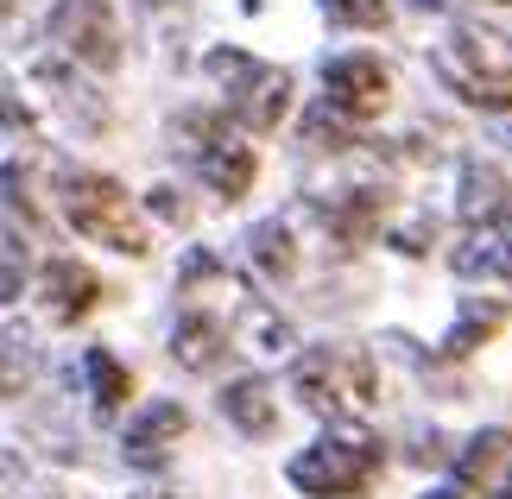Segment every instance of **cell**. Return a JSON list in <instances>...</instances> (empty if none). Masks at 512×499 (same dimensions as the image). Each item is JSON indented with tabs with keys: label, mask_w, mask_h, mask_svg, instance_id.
I'll return each mask as SVG.
<instances>
[{
	"label": "cell",
	"mask_w": 512,
	"mask_h": 499,
	"mask_svg": "<svg viewBox=\"0 0 512 499\" xmlns=\"http://www.w3.org/2000/svg\"><path fill=\"white\" fill-rule=\"evenodd\" d=\"M430 70L481 114L512 108V38L494 26H449L430 45Z\"/></svg>",
	"instance_id": "6da1fadb"
},
{
	"label": "cell",
	"mask_w": 512,
	"mask_h": 499,
	"mask_svg": "<svg viewBox=\"0 0 512 499\" xmlns=\"http://www.w3.org/2000/svg\"><path fill=\"white\" fill-rule=\"evenodd\" d=\"M386 449L380 436L361 430V424H329L323 443H310L304 455H291V487H298L304 499H361L367 481L380 474Z\"/></svg>",
	"instance_id": "7a4b0ae2"
},
{
	"label": "cell",
	"mask_w": 512,
	"mask_h": 499,
	"mask_svg": "<svg viewBox=\"0 0 512 499\" xmlns=\"http://www.w3.org/2000/svg\"><path fill=\"white\" fill-rule=\"evenodd\" d=\"M291 392L329 424H354L380 398V373H373V354L361 348H317L291 367Z\"/></svg>",
	"instance_id": "3957f363"
},
{
	"label": "cell",
	"mask_w": 512,
	"mask_h": 499,
	"mask_svg": "<svg viewBox=\"0 0 512 499\" xmlns=\"http://www.w3.org/2000/svg\"><path fill=\"white\" fill-rule=\"evenodd\" d=\"M203 70L228 89V114L247 133H272L285 121V108H291V76L285 70H272V64H260V57H247V51H228V45L209 51Z\"/></svg>",
	"instance_id": "277c9868"
},
{
	"label": "cell",
	"mask_w": 512,
	"mask_h": 499,
	"mask_svg": "<svg viewBox=\"0 0 512 499\" xmlns=\"http://www.w3.org/2000/svg\"><path fill=\"white\" fill-rule=\"evenodd\" d=\"M64 215H70V228L83 234V241H102L114 253H146V222H140V209L127 203V190L114 184V177H70L64 184Z\"/></svg>",
	"instance_id": "5b68a950"
},
{
	"label": "cell",
	"mask_w": 512,
	"mask_h": 499,
	"mask_svg": "<svg viewBox=\"0 0 512 499\" xmlns=\"http://www.w3.org/2000/svg\"><path fill=\"white\" fill-rule=\"evenodd\" d=\"M51 38H57L64 57H76V64H89V70L121 64V26H114L108 0H57L51 7Z\"/></svg>",
	"instance_id": "8992f818"
},
{
	"label": "cell",
	"mask_w": 512,
	"mask_h": 499,
	"mask_svg": "<svg viewBox=\"0 0 512 499\" xmlns=\"http://www.w3.org/2000/svg\"><path fill=\"white\" fill-rule=\"evenodd\" d=\"M323 89H329V102H336L348 121H373V114L392 102V76H386L380 57H367V51L329 57V64H323Z\"/></svg>",
	"instance_id": "52a82bcc"
},
{
	"label": "cell",
	"mask_w": 512,
	"mask_h": 499,
	"mask_svg": "<svg viewBox=\"0 0 512 499\" xmlns=\"http://www.w3.org/2000/svg\"><path fill=\"white\" fill-rule=\"evenodd\" d=\"M184 430H190V411L177 405V398H159V405H146V411L127 424V436H121V462L140 468V474H159V468L171 462V443H177Z\"/></svg>",
	"instance_id": "ba28073f"
},
{
	"label": "cell",
	"mask_w": 512,
	"mask_h": 499,
	"mask_svg": "<svg viewBox=\"0 0 512 499\" xmlns=\"http://www.w3.org/2000/svg\"><path fill=\"white\" fill-rule=\"evenodd\" d=\"M95 297H102V278H95L89 266H76V259H51V266L38 272V304H45L51 323H76V316H89Z\"/></svg>",
	"instance_id": "9c48e42d"
},
{
	"label": "cell",
	"mask_w": 512,
	"mask_h": 499,
	"mask_svg": "<svg viewBox=\"0 0 512 499\" xmlns=\"http://www.w3.org/2000/svg\"><path fill=\"white\" fill-rule=\"evenodd\" d=\"M456 215L468 228H500L512 215V184L500 165H487V158H468L462 165V190H456Z\"/></svg>",
	"instance_id": "30bf717a"
},
{
	"label": "cell",
	"mask_w": 512,
	"mask_h": 499,
	"mask_svg": "<svg viewBox=\"0 0 512 499\" xmlns=\"http://www.w3.org/2000/svg\"><path fill=\"white\" fill-rule=\"evenodd\" d=\"M222 417L247 436V443H266V436L279 430V392H272V379L241 373L234 386H222Z\"/></svg>",
	"instance_id": "8fae6325"
},
{
	"label": "cell",
	"mask_w": 512,
	"mask_h": 499,
	"mask_svg": "<svg viewBox=\"0 0 512 499\" xmlns=\"http://www.w3.org/2000/svg\"><path fill=\"white\" fill-rule=\"evenodd\" d=\"M228 348H234V342H228V323H222V316H209V310H184V316H177V329H171V361L184 367V373H209Z\"/></svg>",
	"instance_id": "7c38bea8"
},
{
	"label": "cell",
	"mask_w": 512,
	"mask_h": 499,
	"mask_svg": "<svg viewBox=\"0 0 512 499\" xmlns=\"http://www.w3.org/2000/svg\"><path fill=\"white\" fill-rule=\"evenodd\" d=\"M196 165H203V184L215 190V196H247L253 190V171H260V158H253V146L247 139H228V133H215V146H203L196 152Z\"/></svg>",
	"instance_id": "4fadbf2b"
},
{
	"label": "cell",
	"mask_w": 512,
	"mask_h": 499,
	"mask_svg": "<svg viewBox=\"0 0 512 499\" xmlns=\"http://www.w3.org/2000/svg\"><path fill=\"white\" fill-rule=\"evenodd\" d=\"M380 215H386V190H367V184H354V190L336 196V203H323V222H329V234H336L342 247L373 241Z\"/></svg>",
	"instance_id": "5bb4252c"
},
{
	"label": "cell",
	"mask_w": 512,
	"mask_h": 499,
	"mask_svg": "<svg viewBox=\"0 0 512 499\" xmlns=\"http://www.w3.org/2000/svg\"><path fill=\"white\" fill-rule=\"evenodd\" d=\"M506 304H500V297H487V304H481V297H468V304H462V316H456V329H449L443 335V354H449V361H462V354H475L481 342H494V335L506 329Z\"/></svg>",
	"instance_id": "9a60e30c"
},
{
	"label": "cell",
	"mask_w": 512,
	"mask_h": 499,
	"mask_svg": "<svg viewBox=\"0 0 512 499\" xmlns=\"http://www.w3.org/2000/svg\"><path fill=\"white\" fill-rule=\"evenodd\" d=\"M83 379H89V405H95V417H114L127 405V392H133V373L114 361L108 348H89L83 354Z\"/></svg>",
	"instance_id": "2e32d148"
},
{
	"label": "cell",
	"mask_w": 512,
	"mask_h": 499,
	"mask_svg": "<svg viewBox=\"0 0 512 499\" xmlns=\"http://www.w3.org/2000/svg\"><path fill=\"white\" fill-rule=\"evenodd\" d=\"M247 247H253V266H260L266 278H291V272H298V247H291L285 222H260L247 234Z\"/></svg>",
	"instance_id": "e0dca14e"
},
{
	"label": "cell",
	"mask_w": 512,
	"mask_h": 499,
	"mask_svg": "<svg viewBox=\"0 0 512 499\" xmlns=\"http://www.w3.org/2000/svg\"><path fill=\"white\" fill-rule=\"evenodd\" d=\"M304 139H310L317 152H348V146H354V121H348V114L323 95V102L304 114Z\"/></svg>",
	"instance_id": "ac0fdd59"
},
{
	"label": "cell",
	"mask_w": 512,
	"mask_h": 499,
	"mask_svg": "<svg viewBox=\"0 0 512 499\" xmlns=\"http://www.w3.org/2000/svg\"><path fill=\"white\" fill-rule=\"evenodd\" d=\"M500 462H512V430H481V436H468V449H462V474H468V481H487Z\"/></svg>",
	"instance_id": "d6986e66"
},
{
	"label": "cell",
	"mask_w": 512,
	"mask_h": 499,
	"mask_svg": "<svg viewBox=\"0 0 512 499\" xmlns=\"http://www.w3.org/2000/svg\"><path fill=\"white\" fill-rule=\"evenodd\" d=\"M323 13L336 19V26H354V32H373L392 19V0H323Z\"/></svg>",
	"instance_id": "ffe728a7"
},
{
	"label": "cell",
	"mask_w": 512,
	"mask_h": 499,
	"mask_svg": "<svg viewBox=\"0 0 512 499\" xmlns=\"http://www.w3.org/2000/svg\"><path fill=\"white\" fill-rule=\"evenodd\" d=\"M411 455H418V462H449V443L430 430V436H418V449H411Z\"/></svg>",
	"instance_id": "44dd1931"
},
{
	"label": "cell",
	"mask_w": 512,
	"mask_h": 499,
	"mask_svg": "<svg viewBox=\"0 0 512 499\" xmlns=\"http://www.w3.org/2000/svg\"><path fill=\"white\" fill-rule=\"evenodd\" d=\"M152 209H159L165 222H184V196H171V190H152Z\"/></svg>",
	"instance_id": "7402d4cb"
},
{
	"label": "cell",
	"mask_w": 512,
	"mask_h": 499,
	"mask_svg": "<svg viewBox=\"0 0 512 499\" xmlns=\"http://www.w3.org/2000/svg\"><path fill=\"white\" fill-rule=\"evenodd\" d=\"M0 297H7V304L19 297V241H13V234H7V291H0Z\"/></svg>",
	"instance_id": "603a6c76"
},
{
	"label": "cell",
	"mask_w": 512,
	"mask_h": 499,
	"mask_svg": "<svg viewBox=\"0 0 512 499\" xmlns=\"http://www.w3.org/2000/svg\"><path fill=\"white\" fill-rule=\"evenodd\" d=\"M424 247H430V228H424V222H411V228L399 234V253H424Z\"/></svg>",
	"instance_id": "cb8c5ba5"
},
{
	"label": "cell",
	"mask_w": 512,
	"mask_h": 499,
	"mask_svg": "<svg viewBox=\"0 0 512 499\" xmlns=\"http://www.w3.org/2000/svg\"><path fill=\"white\" fill-rule=\"evenodd\" d=\"M500 278H506V285H512V234H506V241H500Z\"/></svg>",
	"instance_id": "d4e9b609"
},
{
	"label": "cell",
	"mask_w": 512,
	"mask_h": 499,
	"mask_svg": "<svg viewBox=\"0 0 512 499\" xmlns=\"http://www.w3.org/2000/svg\"><path fill=\"white\" fill-rule=\"evenodd\" d=\"M424 499H462V487H430Z\"/></svg>",
	"instance_id": "484cf974"
},
{
	"label": "cell",
	"mask_w": 512,
	"mask_h": 499,
	"mask_svg": "<svg viewBox=\"0 0 512 499\" xmlns=\"http://www.w3.org/2000/svg\"><path fill=\"white\" fill-rule=\"evenodd\" d=\"M500 499H512V462H506V481H500Z\"/></svg>",
	"instance_id": "4316f807"
},
{
	"label": "cell",
	"mask_w": 512,
	"mask_h": 499,
	"mask_svg": "<svg viewBox=\"0 0 512 499\" xmlns=\"http://www.w3.org/2000/svg\"><path fill=\"white\" fill-rule=\"evenodd\" d=\"M140 7H165V0H140Z\"/></svg>",
	"instance_id": "83f0119b"
}]
</instances>
